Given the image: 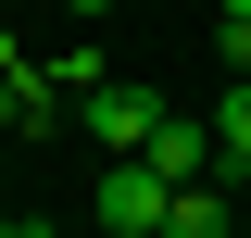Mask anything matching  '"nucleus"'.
Instances as JSON below:
<instances>
[{
  "label": "nucleus",
  "instance_id": "nucleus-1",
  "mask_svg": "<svg viewBox=\"0 0 251 238\" xmlns=\"http://www.w3.org/2000/svg\"><path fill=\"white\" fill-rule=\"evenodd\" d=\"M163 113H176V100H163V88H138V75H100V88L75 100V125H88V150H113V163H138Z\"/></svg>",
  "mask_w": 251,
  "mask_h": 238
},
{
  "label": "nucleus",
  "instance_id": "nucleus-2",
  "mask_svg": "<svg viewBox=\"0 0 251 238\" xmlns=\"http://www.w3.org/2000/svg\"><path fill=\"white\" fill-rule=\"evenodd\" d=\"M163 213H176V188H163L151 163H100V188H88V226L100 238H163Z\"/></svg>",
  "mask_w": 251,
  "mask_h": 238
},
{
  "label": "nucleus",
  "instance_id": "nucleus-3",
  "mask_svg": "<svg viewBox=\"0 0 251 238\" xmlns=\"http://www.w3.org/2000/svg\"><path fill=\"white\" fill-rule=\"evenodd\" d=\"M138 163H151L163 188H201V176H226V163H214V125H201V113H163V125H151V150H138Z\"/></svg>",
  "mask_w": 251,
  "mask_h": 238
},
{
  "label": "nucleus",
  "instance_id": "nucleus-4",
  "mask_svg": "<svg viewBox=\"0 0 251 238\" xmlns=\"http://www.w3.org/2000/svg\"><path fill=\"white\" fill-rule=\"evenodd\" d=\"M0 125H13V138H50V125H63L50 63H25V50H13V75H0Z\"/></svg>",
  "mask_w": 251,
  "mask_h": 238
},
{
  "label": "nucleus",
  "instance_id": "nucleus-5",
  "mask_svg": "<svg viewBox=\"0 0 251 238\" xmlns=\"http://www.w3.org/2000/svg\"><path fill=\"white\" fill-rule=\"evenodd\" d=\"M201 125H214V163H226V176H251V75H226V100Z\"/></svg>",
  "mask_w": 251,
  "mask_h": 238
},
{
  "label": "nucleus",
  "instance_id": "nucleus-6",
  "mask_svg": "<svg viewBox=\"0 0 251 238\" xmlns=\"http://www.w3.org/2000/svg\"><path fill=\"white\" fill-rule=\"evenodd\" d=\"M163 238H239V226H226V188H214V176H201V188H176Z\"/></svg>",
  "mask_w": 251,
  "mask_h": 238
},
{
  "label": "nucleus",
  "instance_id": "nucleus-7",
  "mask_svg": "<svg viewBox=\"0 0 251 238\" xmlns=\"http://www.w3.org/2000/svg\"><path fill=\"white\" fill-rule=\"evenodd\" d=\"M63 13H75V25H100V13H113V0H63Z\"/></svg>",
  "mask_w": 251,
  "mask_h": 238
},
{
  "label": "nucleus",
  "instance_id": "nucleus-8",
  "mask_svg": "<svg viewBox=\"0 0 251 238\" xmlns=\"http://www.w3.org/2000/svg\"><path fill=\"white\" fill-rule=\"evenodd\" d=\"M226 25H251V0H226Z\"/></svg>",
  "mask_w": 251,
  "mask_h": 238
},
{
  "label": "nucleus",
  "instance_id": "nucleus-9",
  "mask_svg": "<svg viewBox=\"0 0 251 238\" xmlns=\"http://www.w3.org/2000/svg\"><path fill=\"white\" fill-rule=\"evenodd\" d=\"M0 238H38V226H13V213H0Z\"/></svg>",
  "mask_w": 251,
  "mask_h": 238
},
{
  "label": "nucleus",
  "instance_id": "nucleus-10",
  "mask_svg": "<svg viewBox=\"0 0 251 238\" xmlns=\"http://www.w3.org/2000/svg\"><path fill=\"white\" fill-rule=\"evenodd\" d=\"M38 238H75V226H38ZM88 238H100V226H88Z\"/></svg>",
  "mask_w": 251,
  "mask_h": 238
}]
</instances>
